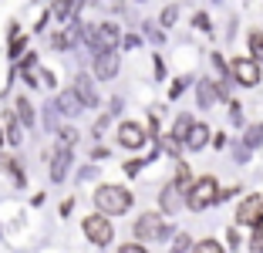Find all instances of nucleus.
I'll return each instance as SVG.
<instances>
[{"mask_svg": "<svg viewBox=\"0 0 263 253\" xmlns=\"http://www.w3.org/2000/svg\"><path fill=\"white\" fill-rule=\"evenodd\" d=\"M95 209H98L101 216H125L132 209V203H135V196H132L125 186H111V183H105V186H98L95 189Z\"/></svg>", "mask_w": 263, "mask_h": 253, "instance_id": "f257e3e1", "label": "nucleus"}, {"mask_svg": "<svg viewBox=\"0 0 263 253\" xmlns=\"http://www.w3.org/2000/svg\"><path fill=\"white\" fill-rule=\"evenodd\" d=\"M216 200H219V183H216L213 176H199V179H196V183L186 189V206L193 209V213L209 209Z\"/></svg>", "mask_w": 263, "mask_h": 253, "instance_id": "f03ea898", "label": "nucleus"}, {"mask_svg": "<svg viewBox=\"0 0 263 253\" xmlns=\"http://www.w3.org/2000/svg\"><path fill=\"white\" fill-rule=\"evenodd\" d=\"M85 41L95 54H101V51H115L122 34H118L115 24H91V27H85Z\"/></svg>", "mask_w": 263, "mask_h": 253, "instance_id": "7ed1b4c3", "label": "nucleus"}, {"mask_svg": "<svg viewBox=\"0 0 263 253\" xmlns=\"http://www.w3.org/2000/svg\"><path fill=\"white\" fill-rule=\"evenodd\" d=\"M81 230H85V237L91 240L95 246H108L111 240H115V226H111L108 216H101V213H91L81 220Z\"/></svg>", "mask_w": 263, "mask_h": 253, "instance_id": "20e7f679", "label": "nucleus"}, {"mask_svg": "<svg viewBox=\"0 0 263 253\" xmlns=\"http://www.w3.org/2000/svg\"><path fill=\"white\" fill-rule=\"evenodd\" d=\"M21 75H24V84H31V88H54V84H58L54 71H47V68H41V61H37V54H24Z\"/></svg>", "mask_w": 263, "mask_h": 253, "instance_id": "39448f33", "label": "nucleus"}, {"mask_svg": "<svg viewBox=\"0 0 263 253\" xmlns=\"http://www.w3.org/2000/svg\"><path fill=\"white\" fill-rule=\"evenodd\" d=\"M236 226H263V192H250V196H243L240 206H236Z\"/></svg>", "mask_w": 263, "mask_h": 253, "instance_id": "423d86ee", "label": "nucleus"}, {"mask_svg": "<svg viewBox=\"0 0 263 253\" xmlns=\"http://www.w3.org/2000/svg\"><path fill=\"white\" fill-rule=\"evenodd\" d=\"M230 78L240 84V88H256L260 78H263V71H260V64H256L253 58H233L230 61Z\"/></svg>", "mask_w": 263, "mask_h": 253, "instance_id": "0eeeda50", "label": "nucleus"}, {"mask_svg": "<svg viewBox=\"0 0 263 253\" xmlns=\"http://www.w3.org/2000/svg\"><path fill=\"white\" fill-rule=\"evenodd\" d=\"M169 226H165V220L159 213H142L139 220H135V240H165L169 237Z\"/></svg>", "mask_w": 263, "mask_h": 253, "instance_id": "6e6552de", "label": "nucleus"}, {"mask_svg": "<svg viewBox=\"0 0 263 253\" xmlns=\"http://www.w3.org/2000/svg\"><path fill=\"white\" fill-rule=\"evenodd\" d=\"M152 138H148V132L142 129L139 122H122L118 125V146L122 149H132V152H139V149H145Z\"/></svg>", "mask_w": 263, "mask_h": 253, "instance_id": "1a4fd4ad", "label": "nucleus"}, {"mask_svg": "<svg viewBox=\"0 0 263 253\" xmlns=\"http://www.w3.org/2000/svg\"><path fill=\"white\" fill-rule=\"evenodd\" d=\"M182 206H186V192L179 189L176 183H165L162 192H159V209H162L165 216H176Z\"/></svg>", "mask_w": 263, "mask_h": 253, "instance_id": "9d476101", "label": "nucleus"}, {"mask_svg": "<svg viewBox=\"0 0 263 253\" xmlns=\"http://www.w3.org/2000/svg\"><path fill=\"white\" fill-rule=\"evenodd\" d=\"M118 54L115 51H101V54H95V61H91V71H95V81H108V78H115L118 75Z\"/></svg>", "mask_w": 263, "mask_h": 253, "instance_id": "9b49d317", "label": "nucleus"}, {"mask_svg": "<svg viewBox=\"0 0 263 253\" xmlns=\"http://www.w3.org/2000/svg\"><path fill=\"white\" fill-rule=\"evenodd\" d=\"M74 95L81 98L85 108H98V88H95L91 75H74Z\"/></svg>", "mask_w": 263, "mask_h": 253, "instance_id": "f8f14e48", "label": "nucleus"}, {"mask_svg": "<svg viewBox=\"0 0 263 253\" xmlns=\"http://www.w3.org/2000/svg\"><path fill=\"white\" fill-rule=\"evenodd\" d=\"M68 169H71V149L54 146V152H51V183H64Z\"/></svg>", "mask_w": 263, "mask_h": 253, "instance_id": "ddd939ff", "label": "nucleus"}, {"mask_svg": "<svg viewBox=\"0 0 263 253\" xmlns=\"http://www.w3.org/2000/svg\"><path fill=\"white\" fill-rule=\"evenodd\" d=\"M54 105H58V112H61L64 118H78L81 112H85V105H81V98L74 95V88H64V92L54 98Z\"/></svg>", "mask_w": 263, "mask_h": 253, "instance_id": "4468645a", "label": "nucleus"}, {"mask_svg": "<svg viewBox=\"0 0 263 253\" xmlns=\"http://www.w3.org/2000/svg\"><path fill=\"white\" fill-rule=\"evenodd\" d=\"M186 149H193V152H199V149L209 146V125L206 122H193V129H189L186 142H182Z\"/></svg>", "mask_w": 263, "mask_h": 253, "instance_id": "2eb2a0df", "label": "nucleus"}, {"mask_svg": "<svg viewBox=\"0 0 263 253\" xmlns=\"http://www.w3.org/2000/svg\"><path fill=\"white\" fill-rule=\"evenodd\" d=\"M196 98H199V108H213V101H216L213 78H202V81H196Z\"/></svg>", "mask_w": 263, "mask_h": 253, "instance_id": "dca6fc26", "label": "nucleus"}, {"mask_svg": "<svg viewBox=\"0 0 263 253\" xmlns=\"http://www.w3.org/2000/svg\"><path fill=\"white\" fill-rule=\"evenodd\" d=\"M14 115H17V122H21L24 129H31V125H34V105L24 98V95L14 101Z\"/></svg>", "mask_w": 263, "mask_h": 253, "instance_id": "f3484780", "label": "nucleus"}, {"mask_svg": "<svg viewBox=\"0 0 263 253\" xmlns=\"http://www.w3.org/2000/svg\"><path fill=\"white\" fill-rule=\"evenodd\" d=\"M243 146L253 152V149H260L263 146V122H253L247 132H243Z\"/></svg>", "mask_w": 263, "mask_h": 253, "instance_id": "a211bd4d", "label": "nucleus"}, {"mask_svg": "<svg viewBox=\"0 0 263 253\" xmlns=\"http://www.w3.org/2000/svg\"><path fill=\"white\" fill-rule=\"evenodd\" d=\"M247 44H250V58H253L256 64H263V31H250Z\"/></svg>", "mask_w": 263, "mask_h": 253, "instance_id": "6ab92c4d", "label": "nucleus"}, {"mask_svg": "<svg viewBox=\"0 0 263 253\" xmlns=\"http://www.w3.org/2000/svg\"><path fill=\"white\" fill-rule=\"evenodd\" d=\"M51 14L58 17V21H71V17L78 14L74 0H54V7H51Z\"/></svg>", "mask_w": 263, "mask_h": 253, "instance_id": "aec40b11", "label": "nucleus"}, {"mask_svg": "<svg viewBox=\"0 0 263 253\" xmlns=\"http://www.w3.org/2000/svg\"><path fill=\"white\" fill-rule=\"evenodd\" d=\"M172 183H176V186H179V189L186 192V189H189V186H193V183H196V179H193V169H189V166H186V162H179V166H176V179H172Z\"/></svg>", "mask_w": 263, "mask_h": 253, "instance_id": "412c9836", "label": "nucleus"}, {"mask_svg": "<svg viewBox=\"0 0 263 253\" xmlns=\"http://www.w3.org/2000/svg\"><path fill=\"white\" fill-rule=\"evenodd\" d=\"M24 132H21V122H17V115H14V112H7V142H10V146H21V142H24Z\"/></svg>", "mask_w": 263, "mask_h": 253, "instance_id": "4be33fe9", "label": "nucleus"}, {"mask_svg": "<svg viewBox=\"0 0 263 253\" xmlns=\"http://www.w3.org/2000/svg\"><path fill=\"white\" fill-rule=\"evenodd\" d=\"M189 129H193V115H179L176 125H172V138H179V142H186Z\"/></svg>", "mask_w": 263, "mask_h": 253, "instance_id": "5701e85b", "label": "nucleus"}, {"mask_svg": "<svg viewBox=\"0 0 263 253\" xmlns=\"http://www.w3.org/2000/svg\"><path fill=\"white\" fill-rule=\"evenodd\" d=\"M189 253H226V246L219 243V240L209 237V240H199V243H193V250H189Z\"/></svg>", "mask_w": 263, "mask_h": 253, "instance_id": "b1692460", "label": "nucleus"}, {"mask_svg": "<svg viewBox=\"0 0 263 253\" xmlns=\"http://www.w3.org/2000/svg\"><path fill=\"white\" fill-rule=\"evenodd\" d=\"M155 146L162 149L165 155H179L182 152V142H179V138H172V135H165V138H159V142H155Z\"/></svg>", "mask_w": 263, "mask_h": 253, "instance_id": "393cba45", "label": "nucleus"}, {"mask_svg": "<svg viewBox=\"0 0 263 253\" xmlns=\"http://www.w3.org/2000/svg\"><path fill=\"white\" fill-rule=\"evenodd\" d=\"M176 21H179V7H176V4H169V7L162 10V17H159V24L169 31V27H176Z\"/></svg>", "mask_w": 263, "mask_h": 253, "instance_id": "a878e982", "label": "nucleus"}, {"mask_svg": "<svg viewBox=\"0 0 263 253\" xmlns=\"http://www.w3.org/2000/svg\"><path fill=\"white\" fill-rule=\"evenodd\" d=\"M4 169H7L10 176H14V183H17V186L27 183V176H24V169H21V162H17V159H7V162H4Z\"/></svg>", "mask_w": 263, "mask_h": 253, "instance_id": "bb28decb", "label": "nucleus"}, {"mask_svg": "<svg viewBox=\"0 0 263 253\" xmlns=\"http://www.w3.org/2000/svg\"><path fill=\"white\" fill-rule=\"evenodd\" d=\"M193 250V237L189 233H176V240H172V253H186Z\"/></svg>", "mask_w": 263, "mask_h": 253, "instance_id": "cd10ccee", "label": "nucleus"}, {"mask_svg": "<svg viewBox=\"0 0 263 253\" xmlns=\"http://www.w3.org/2000/svg\"><path fill=\"white\" fill-rule=\"evenodd\" d=\"M24 47H27V38H21V31H17V34H10V58H14V61H17V58H21V51H24Z\"/></svg>", "mask_w": 263, "mask_h": 253, "instance_id": "c85d7f7f", "label": "nucleus"}, {"mask_svg": "<svg viewBox=\"0 0 263 253\" xmlns=\"http://www.w3.org/2000/svg\"><path fill=\"white\" fill-rule=\"evenodd\" d=\"M74 142H78V132L74 129H58V146L74 149Z\"/></svg>", "mask_w": 263, "mask_h": 253, "instance_id": "c756f323", "label": "nucleus"}, {"mask_svg": "<svg viewBox=\"0 0 263 253\" xmlns=\"http://www.w3.org/2000/svg\"><path fill=\"white\" fill-rule=\"evenodd\" d=\"M74 41H71V34L68 31H58V34H51V47H58V51H64V47H71Z\"/></svg>", "mask_w": 263, "mask_h": 253, "instance_id": "7c9ffc66", "label": "nucleus"}, {"mask_svg": "<svg viewBox=\"0 0 263 253\" xmlns=\"http://www.w3.org/2000/svg\"><path fill=\"white\" fill-rule=\"evenodd\" d=\"M58 115H61V112H58V105H51V101H47V105H44V125H47V129H58Z\"/></svg>", "mask_w": 263, "mask_h": 253, "instance_id": "2f4dec72", "label": "nucleus"}, {"mask_svg": "<svg viewBox=\"0 0 263 253\" xmlns=\"http://www.w3.org/2000/svg\"><path fill=\"white\" fill-rule=\"evenodd\" d=\"M142 166H148V162L145 159H128V162H125V176H139V172H142Z\"/></svg>", "mask_w": 263, "mask_h": 253, "instance_id": "473e14b6", "label": "nucleus"}, {"mask_svg": "<svg viewBox=\"0 0 263 253\" xmlns=\"http://www.w3.org/2000/svg\"><path fill=\"white\" fill-rule=\"evenodd\" d=\"M186 88H189V78H176V81H172V88H169V98H179Z\"/></svg>", "mask_w": 263, "mask_h": 253, "instance_id": "72a5a7b5", "label": "nucleus"}, {"mask_svg": "<svg viewBox=\"0 0 263 253\" xmlns=\"http://www.w3.org/2000/svg\"><path fill=\"white\" fill-rule=\"evenodd\" d=\"M230 122L243 125V105H240V101H230Z\"/></svg>", "mask_w": 263, "mask_h": 253, "instance_id": "f704fd0d", "label": "nucleus"}, {"mask_svg": "<svg viewBox=\"0 0 263 253\" xmlns=\"http://www.w3.org/2000/svg\"><path fill=\"white\" fill-rule=\"evenodd\" d=\"M250 250H253V253H263V226H256V230H253V240H250Z\"/></svg>", "mask_w": 263, "mask_h": 253, "instance_id": "c9c22d12", "label": "nucleus"}, {"mask_svg": "<svg viewBox=\"0 0 263 253\" xmlns=\"http://www.w3.org/2000/svg\"><path fill=\"white\" fill-rule=\"evenodd\" d=\"M193 24L199 27L202 34H213V24H209V17H206V14H196V17H193Z\"/></svg>", "mask_w": 263, "mask_h": 253, "instance_id": "e433bc0d", "label": "nucleus"}, {"mask_svg": "<svg viewBox=\"0 0 263 253\" xmlns=\"http://www.w3.org/2000/svg\"><path fill=\"white\" fill-rule=\"evenodd\" d=\"M226 243H230L233 250H240V226H230V230H226Z\"/></svg>", "mask_w": 263, "mask_h": 253, "instance_id": "4c0bfd02", "label": "nucleus"}, {"mask_svg": "<svg viewBox=\"0 0 263 253\" xmlns=\"http://www.w3.org/2000/svg\"><path fill=\"white\" fill-rule=\"evenodd\" d=\"M118 253H148V250L139 243V240H135V243H125V246H118Z\"/></svg>", "mask_w": 263, "mask_h": 253, "instance_id": "58836bf2", "label": "nucleus"}, {"mask_svg": "<svg viewBox=\"0 0 263 253\" xmlns=\"http://www.w3.org/2000/svg\"><path fill=\"white\" fill-rule=\"evenodd\" d=\"M233 155H236V162H247L250 159V149L247 146H236V149H233Z\"/></svg>", "mask_w": 263, "mask_h": 253, "instance_id": "ea45409f", "label": "nucleus"}, {"mask_svg": "<svg viewBox=\"0 0 263 253\" xmlns=\"http://www.w3.org/2000/svg\"><path fill=\"white\" fill-rule=\"evenodd\" d=\"M108 118H111V115H101L98 122H95V135H101V132L108 129Z\"/></svg>", "mask_w": 263, "mask_h": 253, "instance_id": "a19ab883", "label": "nucleus"}, {"mask_svg": "<svg viewBox=\"0 0 263 253\" xmlns=\"http://www.w3.org/2000/svg\"><path fill=\"white\" fill-rule=\"evenodd\" d=\"M91 159H108V149H105V146H95L91 149Z\"/></svg>", "mask_w": 263, "mask_h": 253, "instance_id": "79ce46f5", "label": "nucleus"}, {"mask_svg": "<svg viewBox=\"0 0 263 253\" xmlns=\"http://www.w3.org/2000/svg\"><path fill=\"white\" fill-rule=\"evenodd\" d=\"M155 78H159V81L165 78V64H162V58H155Z\"/></svg>", "mask_w": 263, "mask_h": 253, "instance_id": "37998d69", "label": "nucleus"}, {"mask_svg": "<svg viewBox=\"0 0 263 253\" xmlns=\"http://www.w3.org/2000/svg\"><path fill=\"white\" fill-rule=\"evenodd\" d=\"M139 44H142L139 34H128V38H125V47H139Z\"/></svg>", "mask_w": 263, "mask_h": 253, "instance_id": "c03bdc74", "label": "nucleus"}, {"mask_svg": "<svg viewBox=\"0 0 263 253\" xmlns=\"http://www.w3.org/2000/svg\"><path fill=\"white\" fill-rule=\"evenodd\" d=\"M101 7H108V10H122V0H101Z\"/></svg>", "mask_w": 263, "mask_h": 253, "instance_id": "a18cd8bd", "label": "nucleus"}, {"mask_svg": "<svg viewBox=\"0 0 263 253\" xmlns=\"http://www.w3.org/2000/svg\"><path fill=\"white\" fill-rule=\"evenodd\" d=\"M118 112H122V98H111V112L108 115H118Z\"/></svg>", "mask_w": 263, "mask_h": 253, "instance_id": "49530a36", "label": "nucleus"}]
</instances>
